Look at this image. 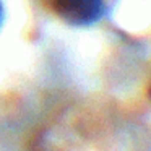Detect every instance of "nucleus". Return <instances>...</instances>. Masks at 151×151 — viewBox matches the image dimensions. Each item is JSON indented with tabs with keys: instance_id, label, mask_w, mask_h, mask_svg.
<instances>
[{
	"instance_id": "f257e3e1",
	"label": "nucleus",
	"mask_w": 151,
	"mask_h": 151,
	"mask_svg": "<svg viewBox=\"0 0 151 151\" xmlns=\"http://www.w3.org/2000/svg\"><path fill=\"white\" fill-rule=\"evenodd\" d=\"M52 10L70 26L85 28L98 23L106 13L102 0H49Z\"/></svg>"
},
{
	"instance_id": "f03ea898",
	"label": "nucleus",
	"mask_w": 151,
	"mask_h": 151,
	"mask_svg": "<svg viewBox=\"0 0 151 151\" xmlns=\"http://www.w3.org/2000/svg\"><path fill=\"white\" fill-rule=\"evenodd\" d=\"M2 23H4V7L0 4V26H2Z\"/></svg>"
},
{
	"instance_id": "7ed1b4c3",
	"label": "nucleus",
	"mask_w": 151,
	"mask_h": 151,
	"mask_svg": "<svg viewBox=\"0 0 151 151\" xmlns=\"http://www.w3.org/2000/svg\"><path fill=\"white\" fill-rule=\"evenodd\" d=\"M150 98H151V88H150Z\"/></svg>"
}]
</instances>
